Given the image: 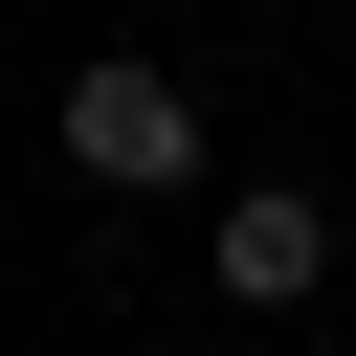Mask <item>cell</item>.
<instances>
[{"label":"cell","mask_w":356,"mask_h":356,"mask_svg":"<svg viewBox=\"0 0 356 356\" xmlns=\"http://www.w3.org/2000/svg\"><path fill=\"white\" fill-rule=\"evenodd\" d=\"M67 156H89V178H134V200H178V178H200V89L111 44V67H67Z\"/></svg>","instance_id":"obj_1"},{"label":"cell","mask_w":356,"mask_h":356,"mask_svg":"<svg viewBox=\"0 0 356 356\" xmlns=\"http://www.w3.org/2000/svg\"><path fill=\"white\" fill-rule=\"evenodd\" d=\"M200 267H222V312H312V289H334V200H312V178H245V200L200 222Z\"/></svg>","instance_id":"obj_2"}]
</instances>
